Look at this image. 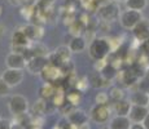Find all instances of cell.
<instances>
[{
	"mask_svg": "<svg viewBox=\"0 0 149 129\" xmlns=\"http://www.w3.org/2000/svg\"><path fill=\"white\" fill-rule=\"evenodd\" d=\"M4 79V81L9 85L10 88L17 87L24 80V70H17V68H5L3 74L0 75Z\"/></svg>",
	"mask_w": 149,
	"mask_h": 129,
	"instance_id": "obj_7",
	"label": "cell"
},
{
	"mask_svg": "<svg viewBox=\"0 0 149 129\" xmlns=\"http://www.w3.org/2000/svg\"><path fill=\"white\" fill-rule=\"evenodd\" d=\"M13 123L8 119H1L0 120V129H12Z\"/></svg>",
	"mask_w": 149,
	"mask_h": 129,
	"instance_id": "obj_36",
	"label": "cell"
},
{
	"mask_svg": "<svg viewBox=\"0 0 149 129\" xmlns=\"http://www.w3.org/2000/svg\"><path fill=\"white\" fill-rule=\"evenodd\" d=\"M109 94L107 92H99L95 96V103L96 105H108L109 102Z\"/></svg>",
	"mask_w": 149,
	"mask_h": 129,
	"instance_id": "obj_33",
	"label": "cell"
},
{
	"mask_svg": "<svg viewBox=\"0 0 149 129\" xmlns=\"http://www.w3.org/2000/svg\"><path fill=\"white\" fill-rule=\"evenodd\" d=\"M54 53H56L64 62L70 61V57H71V54H73L70 50V48H69V45H61V47H58L56 50H54Z\"/></svg>",
	"mask_w": 149,
	"mask_h": 129,
	"instance_id": "obj_29",
	"label": "cell"
},
{
	"mask_svg": "<svg viewBox=\"0 0 149 129\" xmlns=\"http://www.w3.org/2000/svg\"><path fill=\"white\" fill-rule=\"evenodd\" d=\"M78 129H91V127L88 125V123H86V124H83L82 127H79Z\"/></svg>",
	"mask_w": 149,
	"mask_h": 129,
	"instance_id": "obj_46",
	"label": "cell"
},
{
	"mask_svg": "<svg viewBox=\"0 0 149 129\" xmlns=\"http://www.w3.org/2000/svg\"><path fill=\"white\" fill-rule=\"evenodd\" d=\"M29 49H30L31 54H33V57H47L48 54H49V52H48V48L45 47L43 43L40 41H33L30 43V45H29Z\"/></svg>",
	"mask_w": 149,
	"mask_h": 129,
	"instance_id": "obj_22",
	"label": "cell"
},
{
	"mask_svg": "<svg viewBox=\"0 0 149 129\" xmlns=\"http://www.w3.org/2000/svg\"><path fill=\"white\" fill-rule=\"evenodd\" d=\"M109 98L113 102H118L121 99H125V90L122 87L116 85V87H111L109 90Z\"/></svg>",
	"mask_w": 149,
	"mask_h": 129,
	"instance_id": "obj_26",
	"label": "cell"
},
{
	"mask_svg": "<svg viewBox=\"0 0 149 129\" xmlns=\"http://www.w3.org/2000/svg\"><path fill=\"white\" fill-rule=\"evenodd\" d=\"M134 39L139 43H143L149 39V21L143 18L132 30Z\"/></svg>",
	"mask_w": 149,
	"mask_h": 129,
	"instance_id": "obj_11",
	"label": "cell"
},
{
	"mask_svg": "<svg viewBox=\"0 0 149 129\" xmlns=\"http://www.w3.org/2000/svg\"><path fill=\"white\" fill-rule=\"evenodd\" d=\"M30 40L26 36V34L24 32L22 27L17 28V30L13 31L12 34V44L13 45H22V47H29L30 45Z\"/></svg>",
	"mask_w": 149,
	"mask_h": 129,
	"instance_id": "obj_20",
	"label": "cell"
},
{
	"mask_svg": "<svg viewBox=\"0 0 149 129\" xmlns=\"http://www.w3.org/2000/svg\"><path fill=\"white\" fill-rule=\"evenodd\" d=\"M69 48H70L71 53H82L88 48L87 40L82 36H73L71 40L69 41Z\"/></svg>",
	"mask_w": 149,
	"mask_h": 129,
	"instance_id": "obj_16",
	"label": "cell"
},
{
	"mask_svg": "<svg viewBox=\"0 0 149 129\" xmlns=\"http://www.w3.org/2000/svg\"><path fill=\"white\" fill-rule=\"evenodd\" d=\"M88 80H90V85L92 88H95V89L105 88V87H108V83H110L109 80L104 79V76L101 75V72H97V71H95L93 74H91L90 77H88Z\"/></svg>",
	"mask_w": 149,
	"mask_h": 129,
	"instance_id": "obj_21",
	"label": "cell"
},
{
	"mask_svg": "<svg viewBox=\"0 0 149 129\" xmlns=\"http://www.w3.org/2000/svg\"><path fill=\"white\" fill-rule=\"evenodd\" d=\"M86 28H87V26L83 23L79 18H77L75 21H73L69 25V34H71L73 36H82L84 34Z\"/></svg>",
	"mask_w": 149,
	"mask_h": 129,
	"instance_id": "obj_24",
	"label": "cell"
},
{
	"mask_svg": "<svg viewBox=\"0 0 149 129\" xmlns=\"http://www.w3.org/2000/svg\"><path fill=\"white\" fill-rule=\"evenodd\" d=\"M131 107H132V103L130 102V99H126V98L121 99L118 102H114V105H113L114 112L118 116H128Z\"/></svg>",
	"mask_w": 149,
	"mask_h": 129,
	"instance_id": "obj_17",
	"label": "cell"
},
{
	"mask_svg": "<svg viewBox=\"0 0 149 129\" xmlns=\"http://www.w3.org/2000/svg\"><path fill=\"white\" fill-rule=\"evenodd\" d=\"M57 88L56 85L52 84V83H43V84L39 87V98L44 99V101H48L53 97V94L56 93Z\"/></svg>",
	"mask_w": 149,
	"mask_h": 129,
	"instance_id": "obj_19",
	"label": "cell"
},
{
	"mask_svg": "<svg viewBox=\"0 0 149 129\" xmlns=\"http://www.w3.org/2000/svg\"><path fill=\"white\" fill-rule=\"evenodd\" d=\"M8 108H9L10 114L13 116L21 115V114L27 112L29 110V101L26 97H24L22 94H14L9 98L8 102Z\"/></svg>",
	"mask_w": 149,
	"mask_h": 129,
	"instance_id": "obj_4",
	"label": "cell"
},
{
	"mask_svg": "<svg viewBox=\"0 0 149 129\" xmlns=\"http://www.w3.org/2000/svg\"><path fill=\"white\" fill-rule=\"evenodd\" d=\"M0 120H1V116H0Z\"/></svg>",
	"mask_w": 149,
	"mask_h": 129,
	"instance_id": "obj_50",
	"label": "cell"
},
{
	"mask_svg": "<svg viewBox=\"0 0 149 129\" xmlns=\"http://www.w3.org/2000/svg\"><path fill=\"white\" fill-rule=\"evenodd\" d=\"M66 120L69 123H71L73 125H75V127H82L83 124H86V123H88V115L84 112L83 110L81 108L75 107L73 111H71L70 114L66 116Z\"/></svg>",
	"mask_w": 149,
	"mask_h": 129,
	"instance_id": "obj_13",
	"label": "cell"
},
{
	"mask_svg": "<svg viewBox=\"0 0 149 129\" xmlns=\"http://www.w3.org/2000/svg\"><path fill=\"white\" fill-rule=\"evenodd\" d=\"M5 30H7V28H5V26L0 23V36L4 35V34H5Z\"/></svg>",
	"mask_w": 149,
	"mask_h": 129,
	"instance_id": "obj_44",
	"label": "cell"
},
{
	"mask_svg": "<svg viewBox=\"0 0 149 129\" xmlns=\"http://www.w3.org/2000/svg\"><path fill=\"white\" fill-rule=\"evenodd\" d=\"M40 79L43 80V83H52V84H56L57 81L64 79V75H62L60 67H56L53 65H47V67L40 72Z\"/></svg>",
	"mask_w": 149,
	"mask_h": 129,
	"instance_id": "obj_6",
	"label": "cell"
},
{
	"mask_svg": "<svg viewBox=\"0 0 149 129\" xmlns=\"http://www.w3.org/2000/svg\"><path fill=\"white\" fill-rule=\"evenodd\" d=\"M3 13H4V7H3V5L0 4V18L3 17Z\"/></svg>",
	"mask_w": 149,
	"mask_h": 129,
	"instance_id": "obj_47",
	"label": "cell"
},
{
	"mask_svg": "<svg viewBox=\"0 0 149 129\" xmlns=\"http://www.w3.org/2000/svg\"><path fill=\"white\" fill-rule=\"evenodd\" d=\"M12 129H25V127H22V125L16 124V123H14V124H13V127H12Z\"/></svg>",
	"mask_w": 149,
	"mask_h": 129,
	"instance_id": "obj_45",
	"label": "cell"
},
{
	"mask_svg": "<svg viewBox=\"0 0 149 129\" xmlns=\"http://www.w3.org/2000/svg\"><path fill=\"white\" fill-rule=\"evenodd\" d=\"M60 129H78V127H75V125H73L71 123H69L68 120H65V121L61 123Z\"/></svg>",
	"mask_w": 149,
	"mask_h": 129,
	"instance_id": "obj_39",
	"label": "cell"
},
{
	"mask_svg": "<svg viewBox=\"0 0 149 129\" xmlns=\"http://www.w3.org/2000/svg\"><path fill=\"white\" fill-rule=\"evenodd\" d=\"M27 3H31V4H38L39 0H27Z\"/></svg>",
	"mask_w": 149,
	"mask_h": 129,
	"instance_id": "obj_48",
	"label": "cell"
},
{
	"mask_svg": "<svg viewBox=\"0 0 149 129\" xmlns=\"http://www.w3.org/2000/svg\"><path fill=\"white\" fill-rule=\"evenodd\" d=\"M125 5L127 9L143 12V10L148 7V0H127V1L125 3Z\"/></svg>",
	"mask_w": 149,
	"mask_h": 129,
	"instance_id": "obj_25",
	"label": "cell"
},
{
	"mask_svg": "<svg viewBox=\"0 0 149 129\" xmlns=\"http://www.w3.org/2000/svg\"><path fill=\"white\" fill-rule=\"evenodd\" d=\"M26 58L21 53H14L10 52L5 57V65L7 68H17V70H25L26 68Z\"/></svg>",
	"mask_w": 149,
	"mask_h": 129,
	"instance_id": "obj_10",
	"label": "cell"
},
{
	"mask_svg": "<svg viewBox=\"0 0 149 129\" xmlns=\"http://www.w3.org/2000/svg\"><path fill=\"white\" fill-rule=\"evenodd\" d=\"M148 107H149V106H148Z\"/></svg>",
	"mask_w": 149,
	"mask_h": 129,
	"instance_id": "obj_51",
	"label": "cell"
},
{
	"mask_svg": "<svg viewBox=\"0 0 149 129\" xmlns=\"http://www.w3.org/2000/svg\"><path fill=\"white\" fill-rule=\"evenodd\" d=\"M54 1H56V0H39V3L36 5H38L39 8H47V7L53 5Z\"/></svg>",
	"mask_w": 149,
	"mask_h": 129,
	"instance_id": "obj_37",
	"label": "cell"
},
{
	"mask_svg": "<svg viewBox=\"0 0 149 129\" xmlns=\"http://www.w3.org/2000/svg\"><path fill=\"white\" fill-rule=\"evenodd\" d=\"M96 1H97V4H99V7H100V5H105V4H109V3L114 1V0H96Z\"/></svg>",
	"mask_w": 149,
	"mask_h": 129,
	"instance_id": "obj_42",
	"label": "cell"
},
{
	"mask_svg": "<svg viewBox=\"0 0 149 129\" xmlns=\"http://www.w3.org/2000/svg\"><path fill=\"white\" fill-rule=\"evenodd\" d=\"M96 14L100 21L113 22V21H118L121 12H119V7L117 5V3L111 1V3H109V4L100 5Z\"/></svg>",
	"mask_w": 149,
	"mask_h": 129,
	"instance_id": "obj_3",
	"label": "cell"
},
{
	"mask_svg": "<svg viewBox=\"0 0 149 129\" xmlns=\"http://www.w3.org/2000/svg\"><path fill=\"white\" fill-rule=\"evenodd\" d=\"M30 121H31V117L27 115V112L14 116V123H16V124L22 125V127H25V128H26L27 124H30Z\"/></svg>",
	"mask_w": 149,
	"mask_h": 129,
	"instance_id": "obj_32",
	"label": "cell"
},
{
	"mask_svg": "<svg viewBox=\"0 0 149 129\" xmlns=\"http://www.w3.org/2000/svg\"><path fill=\"white\" fill-rule=\"evenodd\" d=\"M48 62V57H33L26 62V70L33 75H40V72L47 67Z\"/></svg>",
	"mask_w": 149,
	"mask_h": 129,
	"instance_id": "obj_9",
	"label": "cell"
},
{
	"mask_svg": "<svg viewBox=\"0 0 149 129\" xmlns=\"http://www.w3.org/2000/svg\"><path fill=\"white\" fill-rule=\"evenodd\" d=\"M117 74H118V68H116L114 66H111V65H109V63L105 66L104 70L101 71V75L104 76V79L109 80V81H113V80H116Z\"/></svg>",
	"mask_w": 149,
	"mask_h": 129,
	"instance_id": "obj_28",
	"label": "cell"
},
{
	"mask_svg": "<svg viewBox=\"0 0 149 129\" xmlns=\"http://www.w3.org/2000/svg\"><path fill=\"white\" fill-rule=\"evenodd\" d=\"M83 98V92H81L77 88H71L70 90L66 92V101L73 105L74 107H78V105L82 102Z\"/></svg>",
	"mask_w": 149,
	"mask_h": 129,
	"instance_id": "obj_23",
	"label": "cell"
},
{
	"mask_svg": "<svg viewBox=\"0 0 149 129\" xmlns=\"http://www.w3.org/2000/svg\"><path fill=\"white\" fill-rule=\"evenodd\" d=\"M149 112V107H144V106H137V105H132L128 114L131 123H143L144 119L147 117Z\"/></svg>",
	"mask_w": 149,
	"mask_h": 129,
	"instance_id": "obj_14",
	"label": "cell"
},
{
	"mask_svg": "<svg viewBox=\"0 0 149 129\" xmlns=\"http://www.w3.org/2000/svg\"><path fill=\"white\" fill-rule=\"evenodd\" d=\"M10 92V87L4 81L1 76H0V97H7Z\"/></svg>",
	"mask_w": 149,
	"mask_h": 129,
	"instance_id": "obj_34",
	"label": "cell"
},
{
	"mask_svg": "<svg viewBox=\"0 0 149 129\" xmlns=\"http://www.w3.org/2000/svg\"><path fill=\"white\" fill-rule=\"evenodd\" d=\"M116 80H118L119 84L122 87H126V88H131V87H135L139 77H137L134 71L131 70L130 67L125 68V70H118V74H117V77Z\"/></svg>",
	"mask_w": 149,
	"mask_h": 129,
	"instance_id": "obj_8",
	"label": "cell"
},
{
	"mask_svg": "<svg viewBox=\"0 0 149 129\" xmlns=\"http://www.w3.org/2000/svg\"><path fill=\"white\" fill-rule=\"evenodd\" d=\"M110 108L108 105H95L90 111V119L96 124H107L110 117Z\"/></svg>",
	"mask_w": 149,
	"mask_h": 129,
	"instance_id": "obj_5",
	"label": "cell"
},
{
	"mask_svg": "<svg viewBox=\"0 0 149 129\" xmlns=\"http://www.w3.org/2000/svg\"><path fill=\"white\" fill-rule=\"evenodd\" d=\"M131 120L128 116H113L109 120L108 127L109 129H130L131 128Z\"/></svg>",
	"mask_w": 149,
	"mask_h": 129,
	"instance_id": "obj_15",
	"label": "cell"
},
{
	"mask_svg": "<svg viewBox=\"0 0 149 129\" xmlns=\"http://www.w3.org/2000/svg\"><path fill=\"white\" fill-rule=\"evenodd\" d=\"M31 110H33V114L35 116H40V115H43V114H45V111H47V101L39 98L38 101L34 102Z\"/></svg>",
	"mask_w": 149,
	"mask_h": 129,
	"instance_id": "obj_27",
	"label": "cell"
},
{
	"mask_svg": "<svg viewBox=\"0 0 149 129\" xmlns=\"http://www.w3.org/2000/svg\"><path fill=\"white\" fill-rule=\"evenodd\" d=\"M140 49H141V53L147 54V56H149V39L145 40V41L140 43Z\"/></svg>",
	"mask_w": 149,
	"mask_h": 129,
	"instance_id": "obj_38",
	"label": "cell"
},
{
	"mask_svg": "<svg viewBox=\"0 0 149 129\" xmlns=\"http://www.w3.org/2000/svg\"><path fill=\"white\" fill-rule=\"evenodd\" d=\"M114 1H116V3H119V4H121V3H126L127 0H114Z\"/></svg>",
	"mask_w": 149,
	"mask_h": 129,
	"instance_id": "obj_49",
	"label": "cell"
},
{
	"mask_svg": "<svg viewBox=\"0 0 149 129\" xmlns=\"http://www.w3.org/2000/svg\"><path fill=\"white\" fill-rule=\"evenodd\" d=\"M9 3L14 7H22L24 4L27 3V0H9Z\"/></svg>",
	"mask_w": 149,
	"mask_h": 129,
	"instance_id": "obj_40",
	"label": "cell"
},
{
	"mask_svg": "<svg viewBox=\"0 0 149 129\" xmlns=\"http://www.w3.org/2000/svg\"><path fill=\"white\" fill-rule=\"evenodd\" d=\"M143 125L145 127V129H149V112H148L147 117L144 119V121H143Z\"/></svg>",
	"mask_w": 149,
	"mask_h": 129,
	"instance_id": "obj_43",
	"label": "cell"
},
{
	"mask_svg": "<svg viewBox=\"0 0 149 129\" xmlns=\"http://www.w3.org/2000/svg\"><path fill=\"white\" fill-rule=\"evenodd\" d=\"M135 87H136L137 90H141V92H144V93L149 94V74L144 75L143 77H140V79L137 80Z\"/></svg>",
	"mask_w": 149,
	"mask_h": 129,
	"instance_id": "obj_30",
	"label": "cell"
},
{
	"mask_svg": "<svg viewBox=\"0 0 149 129\" xmlns=\"http://www.w3.org/2000/svg\"><path fill=\"white\" fill-rule=\"evenodd\" d=\"M130 129H145V127L143 125V123H132Z\"/></svg>",
	"mask_w": 149,
	"mask_h": 129,
	"instance_id": "obj_41",
	"label": "cell"
},
{
	"mask_svg": "<svg viewBox=\"0 0 149 129\" xmlns=\"http://www.w3.org/2000/svg\"><path fill=\"white\" fill-rule=\"evenodd\" d=\"M88 87H91L88 77L87 76H78V80H77V84H75L74 88L79 89L81 92H86L88 89Z\"/></svg>",
	"mask_w": 149,
	"mask_h": 129,
	"instance_id": "obj_31",
	"label": "cell"
},
{
	"mask_svg": "<svg viewBox=\"0 0 149 129\" xmlns=\"http://www.w3.org/2000/svg\"><path fill=\"white\" fill-rule=\"evenodd\" d=\"M130 102L132 105H137V106H144L148 107L149 106V94L144 93L141 90H135L130 94Z\"/></svg>",
	"mask_w": 149,
	"mask_h": 129,
	"instance_id": "obj_18",
	"label": "cell"
},
{
	"mask_svg": "<svg viewBox=\"0 0 149 129\" xmlns=\"http://www.w3.org/2000/svg\"><path fill=\"white\" fill-rule=\"evenodd\" d=\"M107 65H108L107 59H97V61H95V63H93V68H95V71H97V72H101Z\"/></svg>",
	"mask_w": 149,
	"mask_h": 129,
	"instance_id": "obj_35",
	"label": "cell"
},
{
	"mask_svg": "<svg viewBox=\"0 0 149 129\" xmlns=\"http://www.w3.org/2000/svg\"><path fill=\"white\" fill-rule=\"evenodd\" d=\"M24 32L26 34V36L29 38L31 43L33 41H40L43 35H44V31L40 25H35V23H27L25 26H21Z\"/></svg>",
	"mask_w": 149,
	"mask_h": 129,
	"instance_id": "obj_12",
	"label": "cell"
},
{
	"mask_svg": "<svg viewBox=\"0 0 149 129\" xmlns=\"http://www.w3.org/2000/svg\"><path fill=\"white\" fill-rule=\"evenodd\" d=\"M110 52H113L110 47V43H109V39L105 38V36H101V38L96 36L88 45V53H90V57L93 61L105 59Z\"/></svg>",
	"mask_w": 149,
	"mask_h": 129,
	"instance_id": "obj_1",
	"label": "cell"
},
{
	"mask_svg": "<svg viewBox=\"0 0 149 129\" xmlns=\"http://www.w3.org/2000/svg\"><path fill=\"white\" fill-rule=\"evenodd\" d=\"M144 18L143 17V13L139 12V10H132V9H127L126 8L125 10H122L121 14H119V25L122 26L125 30H134V27L139 23L141 19Z\"/></svg>",
	"mask_w": 149,
	"mask_h": 129,
	"instance_id": "obj_2",
	"label": "cell"
}]
</instances>
